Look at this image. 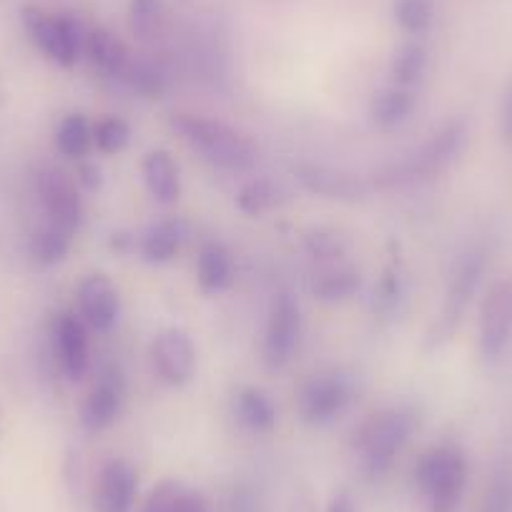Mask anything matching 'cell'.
I'll use <instances>...</instances> for the list:
<instances>
[{
    "label": "cell",
    "instance_id": "5b68a950",
    "mask_svg": "<svg viewBox=\"0 0 512 512\" xmlns=\"http://www.w3.org/2000/svg\"><path fill=\"white\" fill-rule=\"evenodd\" d=\"M21 21L33 46L48 61L58 63L63 68H71L83 56L86 28L71 13H51L38 6H26L21 11Z\"/></svg>",
    "mask_w": 512,
    "mask_h": 512
},
{
    "label": "cell",
    "instance_id": "83f0119b",
    "mask_svg": "<svg viewBox=\"0 0 512 512\" xmlns=\"http://www.w3.org/2000/svg\"><path fill=\"white\" fill-rule=\"evenodd\" d=\"M93 146V126L81 113H71L56 131V149L68 159H83Z\"/></svg>",
    "mask_w": 512,
    "mask_h": 512
},
{
    "label": "cell",
    "instance_id": "6da1fadb",
    "mask_svg": "<svg viewBox=\"0 0 512 512\" xmlns=\"http://www.w3.org/2000/svg\"><path fill=\"white\" fill-rule=\"evenodd\" d=\"M171 126L184 136L191 149H196L206 161L221 169L249 171L259 161V146L224 121L196 116V113H176L171 118Z\"/></svg>",
    "mask_w": 512,
    "mask_h": 512
},
{
    "label": "cell",
    "instance_id": "7a4b0ae2",
    "mask_svg": "<svg viewBox=\"0 0 512 512\" xmlns=\"http://www.w3.org/2000/svg\"><path fill=\"white\" fill-rule=\"evenodd\" d=\"M417 415L407 407H390L369 417L357 432L354 447L359 452L362 472L367 480L379 482L395 465L397 455L417 427Z\"/></svg>",
    "mask_w": 512,
    "mask_h": 512
},
{
    "label": "cell",
    "instance_id": "3957f363",
    "mask_svg": "<svg viewBox=\"0 0 512 512\" xmlns=\"http://www.w3.org/2000/svg\"><path fill=\"white\" fill-rule=\"evenodd\" d=\"M467 144V126L462 121H450L445 128H440L420 151L407 156L405 161L395 166H387L379 171L372 186H400L412 184V181L432 179L442 174L457 156L462 154Z\"/></svg>",
    "mask_w": 512,
    "mask_h": 512
},
{
    "label": "cell",
    "instance_id": "8fae6325",
    "mask_svg": "<svg viewBox=\"0 0 512 512\" xmlns=\"http://www.w3.org/2000/svg\"><path fill=\"white\" fill-rule=\"evenodd\" d=\"M156 372L171 387H184L196 374V344L186 329L169 327L154 339L151 347Z\"/></svg>",
    "mask_w": 512,
    "mask_h": 512
},
{
    "label": "cell",
    "instance_id": "e575fe53",
    "mask_svg": "<svg viewBox=\"0 0 512 512\" xmlns=\"http://www.w3.org/2000/svg\"><path fill=\"white\" fill-rule=\"evenodd\" d=\"M287 512H317V502H314V495L309 487H299L294 492L292 502H289V510Z\"/></svg>",
    "mask_w": 512,
    "mask_h": 512
},
{
    "label": "cell",
    "instance_id": "9c48e42d",
    "mask_svg": "<svg viewBox=\"0 0 512 512\" xmlns=\"http://www.w3.org/2000/svg\"><path fill=\"white\" fill-rule=\"evenodd\" d=\"M299 334H302V312L297 299L292 294H279L264 332V364L269 369H282L297 349Z\"/></svg>",
    "mask_w": 512,
    "mask_h": 512
},
{
    "label": "cell",
    "instance_id": "836d02e7",
    "mask_svg": "<svg viewBox=\"0 0 512 512\" xmlns=\"http://www.w3.org/2000/svg\"><path fill=\"white\" fill-rule=\"evenodd\" d=\"M304 244H307L309 254H312L314 259H319V262H337V259L344 256V251H347V241H344L337 231L329 229L309 231Z\"/></svg>",
    "mask_w": 512,
    "mask_h": 512
},
{
    "label": "cell",
    "instance_id": "4316f807",
    "mask_svg": "<svg viewBox=\"0 0 512 512\" xmlns=\"http://www.w3.org/2000/svg\"><path fill=\"white\" fill-rule=\"evenodd\" d=\"M121 83L144 98H161L169 91V73L161 63L151 61V58L134 56Z\"/></svg>",
    "mask_w": 512,
    "mask_h": 512
},
{
    "label": "cell",
    "instance_id": "4dcf8cb0",
    "mask_svg": "<svg viewBox=\"0 0 512 512\" xmlns=\"http://www.w3.org/2000/svg\"><path fill=\"white\" fill-rule=\"evenodd\" d=\"M395 21L410 36H422L435 21V0H395Z\"/></svg>",
    "mask_w": 512,
    "mask_h": 512
},
{
    "label": "cell",
    "instance_id": "2e32d148",
    "mask_svg": "<svg viewBox=\"0 0 512 512\" xmlns=\"http://www.w3.org/2000/svg\"><path fill=\"white\" fill-rule=\"evenodd\" d=\"M139 492V475L128 462L111 460L103 465L96 485L98 512H131Z\"/></svg>",
    "mask_w": 512,
    "mask_h": 512
},
{
    "label": "cell",
    "instance_id": "7c38bea8",
    "mask_svg": "<svg viewBox=\"0 0 512 512\" xmlns=\"http://www.w3.org/2000/svg\"><path fill=\"white\" fill-rule=\"evenodd\" d=\"M294 176L309 194L324 196L334 201H362L372 194L374 186L367 179L349 171L332 169L324 164H297Z\"/></svg>",
    "mask_w": 512,
    "mask_h": 512
},
{
    "label": "cell",
    "instance_id": "44dd1931",
    "mask_svg": "<svg viewBox=\"0 0 512 512\" xmlns=\"http://www.w3.org/2000/svg\"><path fill=\"white\" fill-rule=\"evenodd\" d=\"M144 512H209V500L179 480H164L151 490Z\"/></svg>",
    "mask_w": 512,
    "mask_h": 512
},
{
    "label": "cell",
    "instance_id": "d590c367",
    "mask_svg": "<svg viewBox=\"0 0 512 512\" xmlns=\"http://www.w3.org/2000/svg\"><path fill=\"white\" fill-rule=\"evenodd\" d=\"M78 181H81L88 191L101 189V181H103L101 169H98L96 164H83L81 169H78Z\"/></svg>",
    "mask_w": 512,
    "mask_h": 512
},
{
    "label": "cell",
    "instance_id": "8992f818",
    "mask_svg": "<svg viewBox=\"0 0 512 512\" xmlns=\"http://www.w3.org/2000/svg\"><path fill=\"white\" fill-rule=\"evenodd\" d=\"M482 274H485V251L470 249L467 254L460 256L455 274L450 279V287H447V297L445 304H442L440 317H437L430 334H427L430 347H440L460 327L462 317H465L467 307L472 304V297H475L477 287H480Z\"/></svg>",
    "mask_w": 512,
    "mask_h": 512
},
{
    "label": "cell",
    "instance_id": "603a6c76",
    "mask_svg": "<svg viewBox=\"0 0 512 512\" xmlns=\"http://www.w3.org/2000/svg\"><path fill=\"white\" fill-rule=\"evenodd\" d=\"M289 201V191L274 179H251L236 194V206L246 216H262Z\"/></svg>",
    "mask_w": 512,
    "mask_h": 512
},
{
    "label": "cell",
    "instance_id": "4fadbf2b",
    "mask_svg": "<svg viewBox=\"0 0 512 512\" xmlns=\"http://www.w3.org/2000/svg\"><path fill=\"white\" fill-rule=\"evenodd\" d=\"M53 349L68 379L78 382L91 367V349H88V329L78 314L63 312L53 322Z\"/></svg>",
    "mask_w": 512,
    "mask_h": 512
},
{
    "label": "cell",
    "instance_id": "f546056e",
    "mask_svg": "<svg viewBox=\"0 0 512 512\" xmlns=\"http://www.w3.org/2000/svg\"><path fill=\"white\" fill-rule=\"evenodd\" d=\"M359 287H362L359 272H352V269H332V272H324L314 279L312 292L322 302H344V299L354 297L359 292Z\"/></svg>",
    "mask_w": 512,
    "mask_h": 512
},
{
    "label": "cell",
    "instance_id": "8d00e7d4",
    "mask_svg": "<svg viewBox=\"0 0 512 512\" xmlns=\"http://www.w3.org/2000/svg\"><path fill=\"white\" fill-rule=\"evenodd\" d=\"M502 136L507 144H512V81L507 86L505 98H502Z\"/></svg>",
    "mask_w": 512,
    "mask_h": 512
},
{
    "label": "cell",
    "instance_id": "277c9868",
    "mask_svg": "<svg viewBox=\"0 0 512 512\" xmlns=\"http://www.w3.org/2000/svg\"><path fill=\"white\" fill-rule=\"evenodd\" d=\"M415 477L430 512H457L467 485V460L455 445L432 447L417 462Z\"/></svg>",
    "mask_w": 512,
    "mask_h": 512
},
{
    "label": "cell",
    "instance_id": "d6986e66",
    "mask_svg": "<svg viewBox=\"0 0 512 512\" xmlns=\"http://www.w3.org/2000/svg\"><path fill=\"white\" fill-rule=\"evenodd\" d=\"M196 279L206 294H219L234 284V259L216 241L201 246L196 256Z\"/></svg>",
    "mask_w": 512,
    "mask_h": 512
},
{
    "label": "cell",
    "instance_id": "ba28073f",
    "mask_svg": "<svg viewBox=\"0 0 512 512\" xmlns=\"http://www.w3.org/2000/svg\"><path fill=\"white\" fill-rule=\"evenodd\" d=\"M38 199H41L46 224L76 234L83 219V201L76 184L61 169H43L38 174Z\"/></svg>",
    "mask_w": 512,
    "mask_h": 512
},
{
    "label": "cell",
    "instance_id": "1f68e13d",
    "mask_svg": "<svg viewBox=\"0 0 512 512\" xmlns=\"http://www.w3.org/2000/svg\"><path fill=\"white\" fill-rule=\"evenodd\" d=\"M402 302H405V279L397 269H387L374 289V314L384 319L395 317Z\"/></svg>",
    "mask_w": 512,
    "mask_h": 512
},
{
    "label": "cell",
    "instance_id": "7402d4cb",
    "mask_svg": "<svg viewBox=\"0 0 512 512\" xmlns=\"http://www.w3.org/2000/svg\"><path fill=\"white\" fill-rule=\"evenodd\" d=\"M186 239V224L179 219H166L151 226L141 236V256L149 264H166L179 254Z\"/></svg>",
    "mask_w": 512,
    "mask_h": 512
},
{
    "label": "cell",
    "instance_id": "e0dca14e",
    "mask_svg": "<svg viewBox=\"0 0 512 512\" xmlns=\"http://www.w3.org/2000/svg\"><path fill=\"white\" fill-rule=\"evenodd\" d=\"M83 56L113 81H123L128 66L134 61V53L128 51L126 43L111 33L108 28H88L83 36Z\"/></svg>",
    "mask_w": 512,
    "mask_h": 512
},
{
    "label": "cell",
    "instance_id": "cb8c5ba5",
    "mask_svg": "<svg viewBox=\"0 0 512 512\" xmlns=\"http://www.w3.org/2000/svg\"><path fill=\"white\" fill-rule=\"evenodd\" d=\"M128 31L136 41L154 43L159 41L166 28V6L164 0H128Z\"/></svg>",
    "mask_w": 512,
    "mask_h": 512
},
{
    "label": "cell",
    "instance_id": "d4e9b609",
    "mask_svg": "<svg viewBox=\"0 0 512 512\" xmlns=\"http://www.w3.org/2000/svg\"><path fill=\"white\" fill-rule=\"evenodd\" d=\"M236 415L251 432H269L277 425V407L267 392L246 387L236 395Z\"/></svg>",
    "mask_w": 512,
    "mask_h": 512
},
{
    "label": "cell",
    "instance_id": "5bb4252c",
    "mask_svg": "<svg viewBox=\"0 0 512 512\" xmlns=\"http://www.w3.org/2000/svg\"><path fill=\"white\" fill-rule=\"evenodd\" d=\"M78 309L86 327L96 332H108L116 324L121 312V297L118 289L106 274H88L78 287Z\"/></svg>",
    "mask_w": 512,
    "mask_h": 512
},
{
    "label": "cell",
    "instance_id": "74e56055",
    "mask_svg": "<svg viewBox=\"0 0 512 512\" xmlns=\"http://www.w3.org/2000/svg\"><path fill=\"white\" fill-rule=\"evenodd\" d=\"M327 512H357V507H354V500L349 497V492H337L332 497V502H329Z\"/></svg>",
    "mask_w": 512,
    "mask_h": 512
},
{
    "label": "cell",
    "instance_id": "9a60e30c",
    "mask_svg": "<svg viewBox=\"0 0 512 512\" xmlns=\"http://www.w3.org/2000/svg\"><path fill=\"white\" fill-rule=\"evenodd\" d=\"M123 405V377L116 367L103 369L101 377L96 379V384L88 392L86 402H83L81 410V422L88 430L98 432L106 430L116 422L118 412Z\"/></svg>",
    "mask_w": 512,
    "mask_h": 512
},
{
    "label": "cell",
    "instance_id": "ffe728a7",
    "mask_svg": "<svg viewBox=\"0 0 512 512\" xmlns=\"http://www.w3.org/2000/svg\"><path fill=\"white\" fill-rule=\"evenodd\" d=\"M412 108H415V93L410 88L390 86L372 96V101H369V118H372V123L379 131H392V128H397L410 118Z\"/></svg>",
    "mask_w": 512,
    "mask_h": 512
},
{
    "label": "cell",
    "instance_id": "484cf974",
    "mask_svg": "<svg viewBox=\"0 0 512 512\" xmlns=\"http://www.w3.org/2000/svg\"><path fill=\"white\" fill-rule=\"evenodd\" d=\"M73 234L58 229L53 224H43L41 229H36L28 239V256L38 267H53V264L63 262L66 254L71 251Z\"/></svg>",
    "mask_w": 512,
    "mask_h": 512
},
{
    "label": "cell",
    "instance_id": "f1b7e54d",
    "mask_svg": "<svg viewBox=\"0 0 512 512\" xmlns=\"http://www.w3.org/2000/svg\"><path fill=\"white\" fill-rule=\"evenodd\" d=\"M427 71V51L420 43H405L395 51L390 63L392 86L412 88L417 81H422Z\"/></svg>",
    "mask_w": 512,
    "mask_h": 512
},
{
    "label": "cell",
    "instance_id": "d6a6232c",
    "mask_svg": "<svg viewBox=\"0 0 512 512\" xmlns=\"http://www.w3.org/2000/svg\"><path fill=\"white\" fill-rule=\"evenodd\" d=\"M131 141V128L123 118L108 116L93 126V146L103 154H118Z\"/></svg>",
    "mask_w": 512,
    "mask_h": 512
},
{
    "label": "cell",
    "instance_id": "30bf717a",
    "mask_svg": "<svg viewBox=\"0 0 512 512\" xmlns=\"http://www.w3.org/2000/svg\"><path fill=\"white\" fill-rule=\"evenodd\" d=\"M512 342V284H497L487 292L480 312V352L497 362Z\"/></svg>",
    "mask_w": 512,
    "mask_h": 512
},
{
    "label": "cell",
    "instance_id": "ac0fdd59",
    "mask_svg": "<svg viewBox=\"0 0 512 512\" xmlns=\"http://www.w3.org/2000/svg\"><path fill=\"white\" fill-rule=\"evenodd\" d=\"M141 171H144V181L149 186L151 196H154L159 204L171 206L179 201L181 196V176L179 166H176L174 156L164 149H156L151 154L144 156V164H141Z\"/></svg>",
    "mask_w": 512,
    "mask_h": 512
},
{
    "label": "cell",
    "instance_id": "52a82bcc",
    "mask_svg": "<svg viewBox=\"0 0 512 512\" xmlns=\"http://www.w3.org/2000/svg\"><path fill=\"white\" fill-rule=\"evenodd\" d=\"M352 402V384L339 372H319L299 390V415L307 425H329Z\"/></svg>",
    "mask_w": 512,
    "mask_h": 512
}]
</instances>
